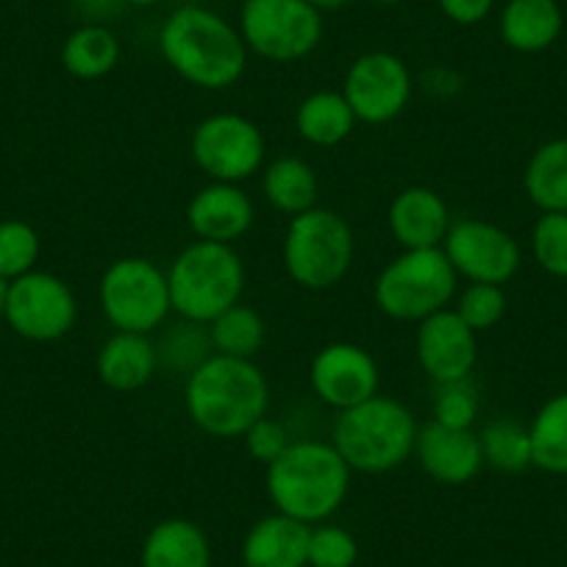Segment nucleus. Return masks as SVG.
<instances>
[{"instance_id":"nucleus-1","label":"nucleus","mask_w":567,"mask_h":567,"mask_svg":"<svg viewBox=\"0 0 567 567\" xmlns=\"http://www.w3.org/2000/svg\"><path fill=\"white\" fill-rule=\"evenodd\" d=\"M159 53L167 68L198 90H231L248 70V48L237 25L206 7H178L162 23Z\"/></svg>"},{"instance_id":"nucleus-2","label":"nucleus","mask_w":567,"mask_h":567,"mask_svg":"<svg viewBox=\"0 0 567 567\" xmlns=\"http://www.w3.org/2000/svg\"><path fill=\"white\" fill-rule=\"evenodd\" d=\"M184 406L200 432L217 440H237L270 406V384L254 359L212 353L187 375Z\"/></svg>"},{"instance_id":"nucleus-3","label":"nucleus","mask_w":567,"mask_h":567,"mask_svg":"<svg viewBox=\"0 0 567 567\" xmlns=\"http://www.w3.org/2000/svg\"><path fill=\"white\" fill-rule=\"evenodd\" d=\"M351 473L331 440H292L287 451L267 465V498L281 515L318 526L346 504Z\"/></svg>"},{"instance_id":"nucleus-4","label":"nucleus","mask_w":567,"mask_h":567,"mask_svg":"<svg viewBox=\"0 0 567 567\" xmlns=\"http://www.w3.org/2000/svg\"><path fill=\"white\" fill-rule=\"evenodd\" d=\"M417 417L406 403L373 395L337 412L331 445L353 473H390L414 454Z\"/></svg>"},{"instance_id":"nucleus-5","label":"nucleus","mask_w":567,"mask_h":567,"mask_svg":"<svg viewBox=\"0 0 567 567\" xmlns=\"http://www.w3.org/2000/svg\"><path fill=\"white\" fill-rule=\"evenodd\" d=\"M167 287L178 318L209 326L243 301L245 265L234 245L195 239L167 267Z\"/></svg>"},{"instance_id":"nucleus-6","label":"nucleus","mask_w":567,"mask_h":567,"mask_svg":"<svg viewBox=\"0 0 567 567\" xmlns=\"http://www.w3.org/2000/svg\"><path fill=\"white\" fill-rule=\"evenodd\" d=\"M456 281L460 276L443 248L401 250L375 278L373 301L398 323H420L451 307L460 292Z\"/></svg>"},{"instance_id":"nucleus-7","label":"nucleus","mask_w":567,"mask_h":567,"mask_svg":"<svg viewBox=\"0 0 567 567\" xmlns=\"http://www.w3.org/2000/svg\"><path fill=\"white\" fill-rule=\"evenodd\" d=\"M353 254V228L340 212L315 206L303 215L290 217L281 243V259L287 276L303 290L323 292L337 287L351 270Z\"/></svg>"},{"instance_id":"nucleus-8","label":"nucleus","mask_w":567,"mask_h":567,"mask_svg":"<svg viewBox=\"0 0 567 567\" xmlns=\"http://www.w3.org/2000/svg\"><path fill=\"white\" fill-rule=\"evenodd\" d=\"M97 303L114 331L154 334L173 315L167 270L145 256H123L103 270Z\"/></svg>"},{"instance_id":"nucleus-9","label":"nucleus","mask_w":567,"mask_h":567,"mask_svg":"<svg viewBox=\"0 0 567 567\" xmlns=\"http://www.w3.org/2000/svg\"><path fill=\"white\" fill-rule=\"evenodd\" d=\"M239 34L254 56L292 64L312 56L323 42V12L307 0H243Z\"/></svg>"},{"instance_id":"nucleus-10","label":"nucleus","mask_w":567,"mask_h":567,"mask_svg":"<svg viewBox=\"0 0 567 567\" xmlns=\"http://www.w3.org/2000/svg\"><path fill=\"white\" fill-rule=\"evenodd\" d=\"M189 154L198 171L212 182L243 184L265 167L267 142L250 117L217 112L195 125Z\"/></svg>"},{"instance_id":"nucleus-11","label":"nucleus","mask_w":567,"mask_h":567,"mask_svg":"<svg viewBox=\"0 0 567 567\" xmlns=\"http://www.w3.org/2000/svg\"><path fill=\"white\" fill-rule=\"evenodd\" d=\"M7 323L31 342L62 340L79 320V301L64 278L31 270L9 281Z\"/></svg>"},{"instance_id":"nucleus-12","label":"nucleus","mask_w":567,"mask_h":567,"mask_svg":"<svg viewBox=\"0 0 567 567\" xmlns=\"http://www.w3.org/2000/svg\"><path fill=\"white\" fill-rule=\"evenodd\" d=\"M342 95L359 123L384 125L401 117L414 92V75L401 56L368 51L357 56L342 79Z\"/></svg>"},{"instance_id":"nucleus-13","label":"nucleus","mask_w":567,"mask_h":567,"mask_svg":"<svg viewBox=\"0 0 567 567\" xmlns=\"http://www.w3.org/2000/svg\"><path fill=\"white\" fill-rule=\"evenodd\" d=\"M445 256L456 276L471 284H498L504 287L520 270V245L501 226L487 220H460L451 226L443 243Z\"/></svg>"},{"instance_id":"nucleus-14","label":"nucleus","mask_w":567,"mask_h":567,"mask_svg":"<svg viewBox=\"0 0 567 567\" xmlns=\"http://www.w3.org/2000/svg\"><path fill=\"white\" fill-rule=\"evenodd\" d=\"M312 392L334 412L379 395L381 373L373 353L357 342H329L309 364Z\"/></svg>"},{"instance_id":"nucleus-15","label":"nucleus","mask_w":567,"mask_h":567,"mask_svg":"<svg viewBox=\"0 0 567 567\" xmlns=\"http://www.w3.org/2000/svg\"><path fill=\"white\" fill-rule=\"evenodd\" d=\"M414 353L423 368V373L434 381H460L471 379L473 368L478 362V340L476 331L454 312L432 315L417 323L414 331Z\"/></svg>"},{"instance_id":"nucleus-16","label":"nucleus","mask_w":567,"mask_h":567,"mask_svg":"<svg viewBox=\"0 0 567 567\" xmlns=\"http://www.w3.org/2000/svg\"><path fill=\"white\" fill-rule=\"evenodd\" d=\"M429 478L449 487H462L473 482L484 467L482 443L473 429H451V425L429 420L417 429L414 454Z\"/></svg>"},{"instance_id":"nucleus-17","label":"nucleus","mask_w":567,"mask_h":567,"mask_svg":"<svg viewBox=\"0 0 567 567\" xmlns=\"http://www.w3.org/2000/svg\"><path fill=\"white\" fill-rule=\"evenodd\" d=\"M256 206L239 184L212 182L200 187L187 204V226L195 239L234 245L250 231Z\"/></svg>"},{"instance_id":"nucleus-18","label":"nucleus","mask_w":567,"mask_h":567,"mask_svg":"<svg viewBox=\"0 0 567 567\" xmlns=\"http://www.w3.org/2000/svg\"><path fill=\"white\" fill-rule=\"evenodd\" d=\"M386 226L403 250L443 248L451 226V209L432 187H406L392 198Z\"/></svg>"},{"instance_id":"nucleus-19","label":"nucleus","mask_w":567,"mask_h":567,"mask_svg":"<svg viewBox=\"0 0 567 567\" xmlns=\"http://www.w3.org/2000/svg\"><path fill=\"white\" fill-rule=\"evenodd\" d=\"M159 370V353L151 334L114 331L95 357V373L112 392H136Z\"/></svg>"},{"instance_id":"nucleus-20","label":"nucleus","mask_w":567,"mask_h":567,"mask_svg":"<svg viewBox=\"0 0 567 567\" xmlns=\"http://www.w3.org/2000/svg\"><path fill=\"white\" fill-rule=\"evenodd\" d=\"M309 532L312 526L292 517L267 515L250 526L243 539L245 567H309Z\"/></svg>"},{"instance_id":"nucleus-21","label":"nucleus","mask_w":567,"mask_h":567,"mask_svg":"<svg viewBox=\"0 0 567 567\" xmlns=\"http://www.w3.org/2000/svg\"><path fill=\"white\" fill-rule=\"evenodd\" d=\"M142 567H209L212 545L204 528L187 517H167L156 523L140 550Z\"/></svg>"},{"instance_id":"nucleus-22","label":"nucleus","mask_w":567,"mask_h":567,"mask_svg":"<svg viewBox=\"0 0 567 567\" xmlns=\"http://www.w3.org/2000/svg\"><path fill=\"white\" fill-rule=\"evenodd\" d=\"M561 25L565 18L556 0H506L498 18V34L512 51L539 53L559 40Z\"/></svg>"},{"instance_id":"nucleus-23","label":"nucleus","mask_w":567,"mask_h":567,"mask_svg":"<svg viewBox=\"0 0 567 567\" xmlns=\"http://www.w3.org/2000/svg\"><path fill=\"white\" fill-rule=\"evenodd\" d=\"M357 114L346 95L337 90H318L296 109V131L312 148H337L357 128Z\"/></svg>"},{"instance_id":"nucleus-24","label":"nucleus","mask_w":567,"mask_h":567,"mask_svg":"<svg viewBox=\"0 0 567 567\" xmlns=\"http://www.w3.org/2000/svg\"><path fill=\"white\" fill-rule=\"evenodd\" d=\"M261 193L267 204L281 215H303L318 206V173L301 156H278L261 171Z\"/></svg>"},{"instance_id":"nucleus-25","label":"nucleus","mask_w":567,"mask_h":567,"mask_svg":"<svg viewBox=\"0 0 567 567\" xmlns=\"http://www.w3.org/2000/svg\"><path fill=\"white\" fill-rule=\"evenodd\" d=\"M120 62V40L103 23L75 29L62 45V68L79 81L106 79Z\"/></svg>"},{"instance_id":"nucleus-26","label":"nucleus","mask_w":567,"mask_h":567,"mask_svg":"<svg viewBox=\"0 0 567 567\" xmlns=\"http://www.w3.org/2000/svg\"><path fill=\"white\" fill-rule=\"evenodd\" d=\"M523 187L539 212H567V136L534 151L523 173Z\"/></svg>"},{"instance_id":"nucleus-27","label":"nucleus","mask_w":567,"mask_h":567,"mask_svg":"<svg viewBox=\"0 0 567 567\" xmlns=\"http://www.w3.org/2000/svg\"><path fill=\"white\" fill-rule=\"evenodd\" d=\"M528 437H532V465L545 473L567 476V392L539 406L528 425Z\"/></svg>"},{"instance_id":"nucleus-28","label":"nucleus","mask_w":567,"mask_h":567,"mask_svg":"<svg viewBox=\"0 0 567 567\" xmlns=\"http://www.w3.org/2000/svg\"><path fill=\"white\" fill-rule=\"evenodd\" d=\"M206 331H209L212 351L234 359H254L267 340L265 318L254 307H245L243 301L217 315L206 326Z\"/></svg>"},{"instance_id":"nucleus-29","label":"nucleus","mask_w":567,"mask_h":567,"mask_svg":"<svg viewBox=\"0 0 567 567\" xmlns=\"http://www.w3.org/2000/svg\"><path fill=\"white\" fill-rule=\"evenodd\" d=\"M484 465L501 473H523L532 467V437L523 423L512 417H495L478 432Z\"/></svg>"},{"instance_id":"nucleus-30","label":"nucleus","mask_w":567,"mask_h":567,"mask_svg":"<svg viewBox=\"0 0 567 567\" xmlns=\"http://www.w3.org/2000/svg\"><path fill=\"white\" fill-rule=\"evenodd\" d=\"M156 353H159L162 368H171L176 370V373L189 375L215 351H212V340L206 326L182 318L176 326H167L162 340L156 342Z\"/></svg>"},{"instance_id":"nucleus-31","label":"nucleus","mask_w":567,"mask_h":567,"mask_svg":"<svg viewBox=\"0 0 567 567\" xmlns=\"http://www.w3.org/2000/svg\"><path fill=\"white\" fill-rule=\"evenodd\" d=\"M40 250L42 243L34 226L23 220L0 223V278L14 281L34 270Z\"/></svg>"},{"instance_id":"nucleus-32","label":"nucleus","mask_w":567,"mask_h":567,"mask_svg":"<svg viewBox=\"0 0 567 567\" xmlns=\"http://www.w3.org/2000/svg\"><path fill=\"white\" fill-rule=\"evenodd\" d=\"M478 409H482V398H478V386L473 384V379L434 384L432 420L437 423L451 425V429H473Z\"/></svg>"},{"instance_id":"nucleus-33","label":"nucleus","mask_w":567,"mask_h":567,"mask_svg":"<svg viewBox=\"0 0 567 567\" xmlns=\"http://www.w3.org/2000/svg\"><path fill=\"white\" fill-rule=\"evenodd\" d=\"M454 312L471 326L473 331H487L501 323L506 315V292L498 284H467L465 290L456 292L454 298Z\"/></svg>"},{"instance_id":"nucleus-34","label":"nucleus","mask_w":567,"mask_h":567,"mask_svg":"<svg viewBox=\"0 0 567 567\" xmlns=\"http://www.w3.org/2000/svg\"><path fill=\"white\" fill-rule=\"evenodd\" d=\"M532 254L548 276L567 278V212H543L532 228Z\"/></svg>"},{"instance_id":"nucleus-35","label":"nucleus","mask_w":567,"mask_h":567,"mask_svg":"<svg viewBox=\"0 0 567 567\" xmlns=\"http://www.w3.org/2000/svg\"><path fill=\"white\" fill-rule=\"evenodd\" d=\"M357 556V537L348 528L334 526V523H318L309 532V567H353Z\"/></svg>"},{"instance_id":"nucleus-36","label":"nucleus","mask_w":567,"mask_h":567,"mask_svg":"<svg viewBox=\"0 0 567 567\" xmlns=\"http://www.w3.org/2000/svg\"><path fill=\"white\" fill-rule=\"evenodd\" d=\"M243 440H245V451H248L250 460L261 462L265 467L270 465V462H276L278 456L287 451V445L292 443L290 434H287V429H284V423L267 417V414L250 425L248 432L243 434Z\"/></svg>"},{"instance_id":"nucleus-37","label":"nucleus","mask_w":567,"mask_h":567,"mask_svg":"<svg viewBox=\"0 0 567 567\" xmlns=\"http://www.w3.org/2000/svg\"><path fill=\"white\" fill-rule=\"evenodd\" d=\"M440 12L456 25H478L489 18L495 0H437Z\"/></svg>"},{"instance_id":"nucleus-38","label":"nucleus","mask_w":567,"mask_h":567,"mask_svg":"<svg viewBox=\"0 0 567 567\" xmlns=\"http://www.w3.org/2000/svg\"><path fill=\"white\" fill-rule=\"evenodd\" d=\"M307 3H312L320 12H337V9H346L348 3H353V0H307Z\"/></svg>"},{"instance_id":"nucleus-39","label":"nucleus","mask_w":567,"mask_h":567,"mask_svg":"<svg viewBox=\"0 0 567 567\" xmlns=\"http://www.w3.org/2000/svg\"><path fill=\"white\" fill-rule=\"evenodd\" d=\"M7 290H9V281L7 278H0V318L7 312Z\"/></svg>"},{"instance_id":"nucleus-40","label":"nucleus","mask_w":567,"mask_h":567,"mask_svg":"<svg viewBox=\"0 0 567 567\" xmlns=\"http://www.w3.org/2000/svg\"><path fill=\"white\" fill-rule=\"evenodd\" d=\"M123 3H128V7L145 9V7H156V3H165V0H123Z\"/></svg>"},{"instance_id":"nucleus-41","label":"nucleus","mask_w":567,"mask_h":567,"mask_svg":"<svg viewBox=\"0 0 567 567\" xmlns=\"http://www.w3.org/2000/svg\"><path fill=\"white\" fill-rule=\"evenodd\" d=\"M375 7H395V3H403V0H370Z\"/></svg>"}]
</instances>
